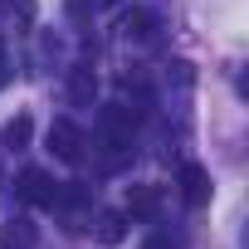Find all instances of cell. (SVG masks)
Returning a JSON list of instances; mask_svg holds the SVG:
<instances>
[{"instance_id": "6da1fadb", "label": "cell", "mask_w": 249, "mask_h": 249, "mask_svg": "<svg viewBox=\"0 0 249 249\" xmlns=\"http://www.w3.org/2000/svg\"><path fill=\"white\" fill-rule=\"evenodd\" d=\"M49 152H54L59 161H69V166H78V161H83V132L73 127L69 117L49 122Z\"/></svg>"}, {"instance_id": "7a4b0ae2", "label": "cell", "mask_w": 249, "mask_h": 249, "mask_svg": "<svg viewBox=\"0 0 249 249\" xmlns=\"http://www.w3.org/2000/svg\"><path fill=\"white\" fill-rule=\"evenodd\" d=\"M54 191H59V186H54L39 166H25L20 181H15V196H20L25 205H54Z\"/></svg>"}, {"instance_id": "3957f363", "label": "cell", "mask_w": 249, "mask_h": 249, "mask_svg": "<svg viewBox=\"0 0 249 249\" xmlns=\"http://www.w3.org/2000/svg\"><path fill=\"white\" fill-rule=\"evenodd\" d=\"M132 132H137L132 107H107V112H103V137H107V147H132Z\"/></svg>"}, {"instance_id": "277c9868", "label": "cell", "mask_w": 249, "mask_h": 249, "mask_svg": "<svg viewBox=\"0 0 249 249\" xmlns=\"http://www.w3.org/2000/svg\"><path fill=\"white\" fill-rule=\"evenodd\" d=\"M181 196H186V205H205L210 200V171L196 166V161H186L181 166Z\"/></svg>"}, {"instance_id": "5b68a950", "label": "cell", "mask_w": 249, "mask_h": 249, "mask_svg": "<svg viewBox=\"0 0 249 249\" xmlns=\"http://www.w3.org/2000/svg\"><path fill=\"white\" fill-rule=\"evenodd\" d=\"M161 210V186H132L127 191V215L132 220H157Z\"/></svg>"}, {"instance_id": "8992f818", "label": "cell", "mask_w": 249, "mask_h": 249, "mask_svg": "<svg viewBox=\"0 0 249 249\" xmlns=\"http://www.w3.org/2000/svg\"><path fill=\"white\" fill-rule=\"evenodd\" d=\"M122 234H127V215L122 210H103L98 215V244H122Z\"/></svg>"}, {"instance_id": "52a82bcc", "label": "cell", "mask_w": 249, "mask_h": 249, "mask_svg": "<svg viewBox=\"0 0 249 249\" xmlns=\"http://www.w3.org/2000/svg\"><path fill=\"white\" fill-rule=\"evenodd\" d=\"M30 132H35V122L20 112V117H10L5 127H0V142H5L10 152H20V147H30Z\"/></svg>"}, {"instance_id": "ba28073f", "label": "cell", "mask_w": 249, "mask_h": 249, "mask_svg": "<svg viewBox=\"0 0 249 249\" xmlns=\"http://www.w3.org/2000/svg\"><path fill=\"white\" fill-rule=\"evenodd\" d=\"M69 93H73V103H93V93H98V73H93L88 64H78L73 78H69Z\"/></svg>"}, {"instance_id": "9c48e42d", "label": "cell", "mask_w": 249, "mask_h": 249, "mask_svg": "<svg viewBox=\"0 0 249 249\" xmlns=\"http://www.w3.org/2000/svg\"><path fill=\"white\" fill-rule=\"evenodd\" d=\"M0 244L5 249H35V225L30 220H10L5 234H0Z\"/></svg>"}, {"instance_id": "30bf717a", "label": "cell", "mask_w": 249, "mask_h": 249, "mask_svg": "<svg viewBox=\"0 0 249 249\" xmlns=\"http://www.w3.org/2000/svg\"><path fill=\"white\" fill-rule=\"evenodd\" d=\"M127 35H152V15L147 10H132L127 15Z\"/></svg>"}, {"instance_id": "8fae6325", "label": "cell", "mask_w": 249, "mask_h": 249, "mask_svg": "<svg viewBox=\"0 0 249 249\" xmlns=\"http://www.w3.org/2000/svg\"><path fill=\"white\" fill-rule=\"evenodd\" d=\"M10 83V69H5V54H0V88H5Z\"/></svg>"}, {"instance_id": "7c38bea8", "label": "cell", "mask_w": 249, "mask_h": 249, "mask_svg": "<svg viewBox=\"0 0 249 249\" xmlns=\"http://www.w3.org/2000/svg\"><path fill=\"white\" fill-rule=\"evenodd\" d=\"M142 249H176V244H166V239H152V244H142Z\"/></svg>"}, {"instance_id": "4fadbf2b", "label": "cell", "mask_w": 249, "mask_h": 249, "mask_svg": "<svg viewBox=\"0 0 249 249\" xmlns=\"http://www.w3.org/2000/svg\"><path fill=\"white\" fill-rule=\"evenodd\" d=\"M107 5H117V0H107Z\"/></svg>"}]
</instances>
